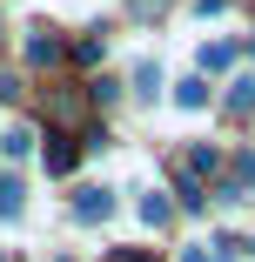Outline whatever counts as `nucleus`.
<instances>
[{
	"mask_svg": "<svg viewBox=\"0 0 255 262\" xmlns=\"http://www.w3.org/2000/svg\"><path fill=\"white\" fill-rule=\"evenodd\" d=\"M235 182H242V195L255 188V155H242V162H235Z\"/></svg>",
	"mask_w": 255,
	"mask_h": 262,
	"instance_id": "nucleus-12",
	"label": "nucleus"
},
{
	"mask_svg": "<svg viewBox=\"0 0 255 262\" xmlns=\"http://www.w3.org/2000/svg\"><path fill=\"white\" fill-rule=\"evenodd\" d=\"M175 108H188V115H195V108H208V81H201V74H188V81L175 88Z\"/></svg>",
	"mask_w": 255,
	"mask_h": 262,
	"instance_id": "nucleus-5",
	"label": "nucleus"
},
{
	"mask_svg": "<svg viewBox=\"0 0 255 262\" xmlns=\"http://www.w3.org/2000/svg\"><path fill=\"white\" fill-rule=\"evenodd\" d=\"M141 222L161 229V222H168V202H161V195H141Z\"/></svg>",
	"mask_w": 255,
	"mask_h": 262,
	"instance_id": "nucleus-9",
	"label": "nucleus"
},
{
	"mask_svg": "<svg viewBox=\"0 0 255 262\" xmlns=\"http://www.w3.org/2000/svg\"><path fill=\"white\" fill-rule=\"evenodd\" d=\"M27 61H34V68H54V61H61V40H54V27H34V40H27Z\"/></svg>",
	"mask_w": 255,
	"mask_h": 262,
	"instance_id": "nucleus-2",
	"label": "nucleus"
},
{
	"mask_svg": "<svg viewBox=\"0 0 255 262\" xmlns=\"http://www.w3.org/2000/svg\"><path fill=\"white\" fill-rule=\"evenodd\" d=\"M134 94L141 101H161V61H134Z\"/></svg>",
	"mask_w": 255,
	"mask_h": 262,
	"instance_id": "nucleus-4",
	"label": "nucleus"
},
{
	"mask_svg": "<svg viewBox=\"0 0 255 262\" xmlns=\"http://www.w3.org/2000/svg\"><path fill=\"white\" fill-rule=\"evenodd\" d=\"M74 215L81 222H108L114 215V188L101 182V188H74Z\"/></svg>",
	"mask_w": 255,
	"mask_h": 262,
	"instance_id": "nucleus-1",
	"label": "nucleus"
},
{
	"mask_svg": "<svg viewBox=\"0 0 255 262\" xmlns=\"http://www.w3.org/2000/svg\"><path fill=\"white\" fill-rule=\"evenodd\" d=\"M181 262H215V255H208V242H201V249H188V255H181Z\"/></svg>",
	"mask_w": 255,
	"mask_h": 262,
	"instance_id": "nucleus-13",
	"label": "nucleus"
},
{
	"mask_svg": "<svg viewBox=\"0 0 255 262\" xmlns=\"http://www.w3.org/2000/svg\"><path fill=\"white\" fill-rule=\"evenodd\" d=\"M215 162H222V155H215V148H188V175H208Z\"/></svg>",
	"mask_w": 255,
	"mask_h": 262,
	"instance_id": "nucleus-11",
	"label": "nucleus"
},
{
	"mask_svg": "<svg viewBox=\"0 0 255 262\" xmlns=\"http://www.w3.org/2000/svg\"><path fill=\"white\" fill-rule=\"evenodd\" d=\"M0 155H7V162H27V155H34V135L27 128H0Z\"/></svg>",
	"mask_w": 255,
	"mask_h": 262,
	"instance_id": "nucleus-6",
	"label": "nucleus"
},
{
	"mask_svg": "<svg viewBox=\"0 0 255 262\" xmlns=\"http://www.w3.org/2000/svg\"><path fill=\"white\" fill-rule=\"evenodd\" d=\"M47 168L67 175V168H74V141H61V135H54V148H47Z\"/></svg>",
	"mask_w": 255,
	"mask_h": 262,
	"instance_id": "nucleus-8",
	"label": "nucleus"
},
{
	"mask_svg": "<svg viewBox=\"0 0 255 262\" xmlns=\"http://www.w3.org/2000/svg\"><path fill=\"white\" fill-rule=\"evenodd\" d=\"M228 61H235L228 40H208V47H201V68H228Z\"/></svg>",
	"mask_w": 255,
	"mask_h": 262,
	"instance_id": "nucleus-10",
	"label": "nucleus"
},
{
	"mask_svg": "<svg viewBox=\"0 0 255 262\" xmlns=\"http://www.w3.org/2000/svg\"><path fill=\"white\" fill-rule=\"evenodd\" d=\"M228 108H235V115H255V74H242V81L228 88Z\"/></svg>",
	"mask_w": 255,
	"mask_h": 262,
	"instance_id": "nucleus-7",
	"label": "nucleus"
},
{
	"mask_svg": "<svg viewBox=\"0 0 255 262\" xmlns=\"http://www.w3.org/2000/svg\"><path fill=\"white\" fill-rule=\"evenodd\" d=\"M20 208H27V188L14 175H0V222H20Z\"/></svg>",
	"mask_w": 255,
	"mask_h": 262,
	"instance_id": "nucleus-3",
	"label": "nucleus"
},
{
	"mask_svg": "<svg viewBox=\"0 0 255 262\" xmlns=\"http://www.w3.org/2000/svg\"><path fill=\"white\" fill-rule=\"evenodd\" d=\"M61 262H67V255H61Z\"/></svg>",
	"mask_w": 255,
	"mask_h": 262,
	"instance_id": "nucleus-14",
	"label": "nucleus"
}]
</instances>
